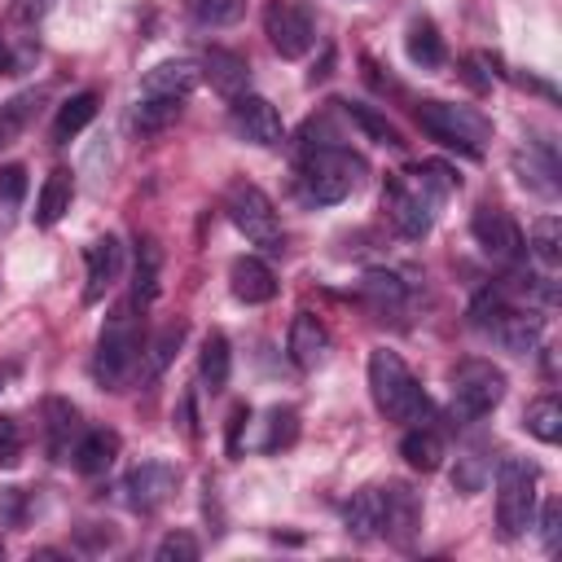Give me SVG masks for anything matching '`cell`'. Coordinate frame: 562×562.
Masks as SVG:
<instances>
[{
	"label": "cell",
	"instance_id": "45",
	"mask_svg": "<svg viewBox=\"0 0 562 562\" xmlns=\"http://www.w3.org/2000/svg\"><path fill=\"white\" fill-rule=\"evenodd\" d=\"M22 518H26V492L0 487V527H22Z\"/></svg>",
	"mask_w": 562,
	"mask_h": 562
},
{
	"label": "cell",
	"instance_id": "33",
	"mask_svg": "<svg viewBox=\"0 0 562 562\" xmlns=\"http://www.w3.org/2000/svg\"><path fill=\"white\" fill-rule=\"evenodd\" d=\"M180 110H184L180 97H140L136 110H132V127L145 132V136H149V132H162L167 123L180 119Z\"/></svg>",
	"mask_w": 562,
	"mask_h": 562
},
{
	"label": "cell",
	"instance_id": "47",
	"mask_svg": "<svg viewBox=\"0 0 562 562\" xmlns=\"http://www.w3.org/2000/svg\"><path fill=\"white\" fill-rule=\"evenodd\" d=\"M246 426H250V408L237 404V408L228 413V457H241V435H246Z\"/></svg>",
	"mask_w": 562,
	"mask_h": 562
},
{
	"label": "cell",
	"instance_id": "51",
	"mask_svg": "<svg viewBox=\"0 0 562 562\" xmlns=\"http://www.w3.org/2000/svg\"><path fill=\"white\" fill-rule=\"evenodd\" d=\"M9 378H13V369H9V364H0V391H4V382H9Z\"/></svg>",
	"mask_w": 562,
	"mask_h": 562
},
{
	"label": "cell",
	"instance_id": "4",
	"mask_svg": "<svg viewBox=\"0 0 562 562\" xmlns=\"http://www.w3.org/2000/svg\"><path fill=\"white\" fill-rule=\"evenodd\" d=\"M417 127H422L430 140L448 145V149H461L465 158H479L483 145L492 140V123H487L479 110L452 105V101H422V105H417Z\"/></svg>",
	"mask_w": 562,
	"mask_h": 562
},
{
	"label": "cell",
	"instance_id": "50",
	"mask_svg": "<svg viewBox=\"0 0 562 562\" xmlns=\"http://www.w3.org/2000/svg\"><path fill=\"white\" fill-rule=\"evenodd\" d=\"M4 66H9V44H4V35H0V75H4Z\"/></svg>",
	"mask_w": 562,
	"mask_h": 562
},
{
	"label": "cell",
	"instance_id": "19",
	"mask_svg": "<svg viewBox=\"0 0 562 562\" xmlns=\"http://www.w3.org/2000/svg\"><path fill=\"white\" fill-rule=\"evenodd\" d=\"M285 351H290V360H294L299 369H316V364L325 360V351H329V329H325L312 312H299V316L290 321Z\"/></svg>",
	"mask_w": 562,
	"mask_h": 562
},
{
	"label": "cell",
	"instance_id": "52",
	"mask_svg": "<svg viewBox=\"0 0 562 562\" xmlns=\"http://www.w3.org/2000/svg\"><path fill=\"white\" fill-rule=\"evenodd\" d=\"M0 558H4V544H0Z\"/></svg>",
	"mask_w": 562,
	"mask_h": 562
},
{
	"label": "cell",
	"instance_id": "3",
	"mask_svg": "<svg viewBox=\"0 0 562 562\" xmlns=\"http://www.w3.org/2000/svg\"><path fill=\"white\" fill-rule=\"evenodd\" d=\"M360 180H364V158L342 149L338 140L303 149V193L312 202H321V206L342 202L347 193L360 189Z\"/></svg>",
	"mask_w": 562,
	"mask_h": 562
},
{
	"label": "cell",
	"instance_id": "22",
	"mask_svg": "<svg viewBox=\"0 0 562 562\" xmlns=\"http://www.w3.org/2000/svg\"><path fill=\"white\" fill-rule=\"evenodd\" d=\"M114 457H119V435L105 430V426L83 430L79 443H75V452H70V461H75L79 474H105L114 465Z\"/></svg>",
	"mask_w": 562,
	"mask_h": 562
},
{
	"label": "cell",
	"instance_id": "1",
	"mask_svg": "<svg viewBox=\"0 0 562 562\" xmlns=\"http://www.w3.org/2000/svg\"><path fill=\"white\" fill-rule=\"evenodd\" d=\"M369 395H373L378 413L391 422H422L426 417V391L413 378V369L404 364V356L391 347L369 351Z\"/></svg>",
	"mask_w": 562,
	"mask_h": 562
},
{
	"label": "cell",
	"instance_id": "25",
	"mask_svg": "<svg viewBox=\"0 0 562 562\" xmlns=\"http://www.w3.org/2000/svg\"><path fill=\"white\" fill-rule=\"evenodd\" d=\"M198 378L211 395H220L233 378V351H228V338L224 334H206L202 338V351H198Z\"/></svg>",
	"mask_w": 562,
	"mask_h": 562
},
{
	"label": "cell",
	"instance_id": "8",
	"mask_svg": "<svg viewBox=\"0 0 562 562\" xmlns=\"http://www.w3.org/2000/svg\"><path fill=\"white\" fill-rule=\"evenodd\" d=\"M263 31L272 40V48L285 57V61H299L312 53L316 44V22H312V9L299 4V0H272L268 13H263Z\"/></svg>",
	"mask_w": 562,
	"mask_h": 562
},
{
	"label": "cell",
	"instance_id": "27",
	"mask_svg": "<svg viewBox=\"0 0 562 562\" xmlns=\"http://www.w3.org/2000/svg\"><path fill=\"white\" fill-rule=\"evenodd\" d=\"M400 457H404L413 470H422V474L439 470V465H443V439H439V430L413 426V430L400 439Z\"/></svg>",
	"mask_w": 562,
	"mask_h": 562
},
{
	"label": "cell",
	"instance_id": "24",
	"mask_svg": "<svg viewBox=\"0 0 562 562\" xmlns=\"http://www.w3.org/2000/svg\"><path fill=\"white\" fill-rule=\"evenodd\" d=\"M404 53H408V61L422 66V70H439L443 57H448L443 35L435 31L430 18H413V22H408V31H404Z\"/></svg>",
	"mask_w": 562,
	"mask_h": 562
},
{
	"label": "cell",
	"instance_id": "42",
	"mask_svg": "<svg viewBox=\"0 0 562 562\" xmlns=\"http://www.w3.org/2000/svg\"><path fill=\"white\" fill-rule=\"evenodd\" d=\"M509 307V299H505V290H483L474 303H470V321H474V329H492L496 321H501V312Z\"/></svg>",
	"mask_w": 562,
	"mask_h": 562
},
{
	"label": "cell",
	"instance_id": "26",
	"mask_svg": "<svg viewBox=\"0 0 562 562\" xmlns=\"http://www.w3.org/2000/svg\"><path fill=\"white\" fill-rule=\"evenodd\" d=\"M342 527H347V536H356V540H378V527H382V501H378V487H360V492H351V501L342 505Z\"/></svg>",
	"mask_w": 562,
	"mask_h": 562
},
{
	"label": "cell",
	"instance_id": "5",
	"mask_svg": "<svg viewBox=\"0 0 562 562\" xmlns=\"http://www.w3.org/2000/svg\"><path fill=\"white\" fill-rule=\"evenodd\" d=\"M536 483L540 470L522 457H501L496 465V527L505 540H518L536 518Z\"/></svg>",
	"mask_w": 562,
	"mask_h": 562
},
{
	"label": "cell",
	"instance_id": "7",
	"mask_svg": "<svg viewBox=\"0 0 562 562\" xmlns=\"http://www.w3.org/2000/svg\"><path fill=\"white\" fill-rule=\"evenodd\" d=\"M505 400V373L492 360H465L452 373V422H479Z\"/></svg>",
	"mask_w": 562,
	"mask_h": 562
},
{
	"label": "cell",
	"instance_id": "40",
	"mask_svg": "<svg viewBox=\"0 0 562 562\" xmlns=\"http://www.w3.org/2000/svg\"><path fill=\"white\" fill-rule=\"evenodd\" d=\"M487 474H492V461H487V457L474 448V452L457 457V470H452V487H457L461 496H474V492H483Z\"/></svg>",
	"mask_w": 562,
	"mask_h": 562
},
{
	"label": "cell",
	"instance_id": "41",
	"mask_svg": "<svg viewBox=\"0 0 562 562\" xmlns=\"http://www.w3.org/2000/svg\"><path fill=\"white\" fill-rule=\"evenodd\" d=\"M184 4H189L193 22H202V26H228L246 13V0H184Z\"/></svg>",
	"mask_w": 562,
	"mask_h": 562
},
{
	"label": "cell",
	"instance_id": "48",
	"mask_svg": "<svg viewBox=\"0 0 562 562\" xmlns=\"http://www.w3.org/2000/svg\"><path fill=\"white\" fill-rule=\"evenodd\" d=\"M53 4H57V0H18V4H13V18L31 26V22L48 18V13H53Z\"/></svg>",
	"mask_w": 562,
	"mask_h": 562
},
{
	"label": "cell",
	"instance_id": "34",
	"mask_svg": "<svg viewBox=\"0 0 562 562\" xmlns=\"http://www.w3.org/2000/svg\"><path fill=\"white\" fill-rule=\"evenodd\" d=\"M342 110H347V119H351V123H356V127H360L369 140H378V145H391V149H395V145H404L400 127H395V123H391L382 110H373V105H364V101H347Z\"/></svg>",
	"mask_w": 562,
	"mask_h": 562
},
{
	"label": "cell",
	"instance_id": "39",
	"mask_svg": "<svg viewBox=\"0 0 562 562\" xmlns=\"http://www.w3.org/2000/svg\"><path fill=\"white\" fill-rule=\"evenodd\" d=\"M184 334H189V325H184V321H171V325L149 342V382H154V378H162V369L176 360V351H180Z\"/></svg>",
	"mask_w": 562,
	"mask_h": 562
},
{
	"label": "cell",
	"instance_id": "46",
	"mask_svg": "<svg viewBox=\"0 0 562 562\" xmlns=\"http://www.w3.org/2000/svg\"><path fill=\"white\" fill-rule=\"evenodd\" d=\"M558 531H562V505L558 501H544V509H540V544L549 553L558 549Z\"/></svg>",
	"mask_w": 562,
	"mask_h": 562
},
{
	"label": "cell",
	"instance_id": "15",
	"mask_svg": "<svg viewBox=\"0 0 562 562\" xmlns=\"http://www.w3.org/2000/svg\"><path fill=\"white\" fill-rule=\"evenodd\" d=\"M83 263H88L83 303H101V299H105V290H110V285L119 281V272H123V246H119V237H114V233L97 237V241L83 250Z\"/></svg>",
	"mask_w": 562,
	"mask_h": 562
},
{
	"label": "cell",
	"instance_id": "12",
	"mask_svg": "<svg viewBox=\"0 0 562 562\" xmlns=\"http://www.w3.org/2000/svg\"><path fill=\"white\" fill-rule=\"evenodd\" d=\"M378 501H382V527H378V536H386L391 544L408 549L413 536H417V527H422V501H417V492L408 483H386V487H378Z\"/></svg>",
	"mask_w": 562,
	"mask_h": 562
},
{
	"label": "cell",
	"instance_id": "31",
	"mask_svg": "<svg viewBox=\"0 0 562 562\" xmlns=\"http://www.w3.org/2000/svg\"><path fill=\"white\" fill-rule=\"evenodd\" d=\"M158 268H162V255L154 246V237H140L136 241V272H132V303H154L158 294Z\"/></svg>",
	"mask_w": 562,
	"mask_h": 562
},
{
	"label": "cell",
	"instance_id": "13",
	"mask_svg": "<svg viewBox=\"0 0 562 562\" xmlns=\"http://www.w3.org/2000/svg\"><path fill=\"white\" fill-rule=\"evenodd\" d=\"M171 492H176V465H167V461H140V465L123 479V501H127V509H136V514L162 509V505L171 501Z\"/></svg>",
	"mask_w": 562,
	"mask_h": 562
},
{
	"label": "cell",
	"instance_id": "44",
	"mask_svg": "<svg viewBox=\"0 0 562 562\" xmlns=\"http://www.w3.org/2000/svg\"><path fill=\"white\" fill-rule=\"evenodd\" d=\"M198 553H202V544H198L189 531H171V536H162L158 549H154L158 562H193Z\"/></svg>",
	"mask_w": 562,
	"mask_h": 562
},
{
	"label": "cell",
	"instance_id": "10",
	"mask_svg": "<svg viewBox=\"0 0 562 562\" xmlns=\"http://www.w3.org/2000/svg\"><path fill=\"white\" fill-rule=\"evenodd\" d=\"M382 206H386L391 224H395L408 241H422V237L430 233V224H435V202H430L417 184H404L400 176H391V180L382 184Z\"/></svg>",
	"mask_w": 562,
	"mask_h": 562
},
{
	"label": "cell",
	"instance_id": "30",
	"mask_svg": "<svg viewBox=\"0 0 562 562\" xmlns=\"http://www.w3.org/2000/svg\"><path fill=\"white\" fill-rule=\"evenodd\" d=\"M92 119H97V92H75L70 101H61V110H57V119H53V140L66 145V140L79 136Z\"/></svg>",
	"mask_w": 562,
	"mask_h": 562
},
{
	"label": "cell",
	"instance_id": "37",
	"mask_svg": "<svg viewBox=\"0 0 562 562\" xmlns=\"http://www.w3.org/2000/svg\"><path fill=\"white\" fill-rule=\"evenodd\" d=\"M22 198H26V167L22 162L0 167V228H9L18 220Z\"/></svg>",
	"mask_w": 562,
	"mask_h": 562
},
{
	"label": "cell",
	"instance_id": "23",
	"mask_svg": "<svg viewBox=\"0 0 562 562\" xmlns=\"http://www.w3.org/2000/svg\"><path fill=\"white\" fill-rule=\"evenodd\" d=\"M70 198H75V176L66 167L48 171L44 184H40V198H35V224L40 228H53L70 211Z\"/></svg>",
	"mask_w": 562,
	"mask_h": 562
},
{
	"label": "cell",
	"instance_id": "21",
	"mask_svg": "<svg viewBox=\"0 0 562 562\" xmlns=\"http://www.w3.org/2000/svg\"><path fill=\"white\" fill-rule=\"evenodd\" d=\"M202 75L211 79V88L220 92V97H241L246 92V79H250V66H246V57L241 53H233V48H206V57H202Z\"/></svg>",
	"mask_w": 562,
	"mask_h": 562
},
{
	"label": "cell",
	"instance_id": "9",
	"mask_svg": "<svg viewBox=\"0 0 562 562\" xmlns=\"http://www.w3.org/2000/svg\"><path fill=\"white\" fill-rule=\"evenodd\" d=\"M470 233L483 246V255H492L496 263L518 268L527 259V237H522V228L514 224V215L505 206H479L474 220H470Z\"/></svg>",
	"mask_w": 562,
	"mask_h": 562
},
{
	"label": "cell",
	"instance_id": "28",
	"mask_svg": "<svg viewBox=\"0 0 562 562\" xmlns=\"http://www.w3.org/2000/svg\"><path fill=\"white\" fill-rule=\"evenodd\" d=\"M527 255H531L544 272H558V263H562V220H558V215H540V220L531 224Z\"/></svg>",
	"mask_w": 562,
	"mask_h": 562
},
{
	"label": "cell",
	"instance_id": "6",
	"mask_svg": "<svg viewBox=\"0 0 562 562\" xmlns=\"http://www.w3.org/2000/svg\"><path fill=\"white\" fill-rule=\"evenodd\" d=\"M224 211H228L233 228H237L250 246H259V250H268V255H281L285 233H281V220H277V211H272V202H268V193H263L259 184L237 180V184L228 189Z\"/></svg>",
	"mask_w": 562,
	"mask_h": 562
},
{
	"label": "cell",
	"instance_id": "49",
	"mask_svg": "<svg viewBox=\"0 0 562 562\" xmlns=\"http://www.w3.org/2000/svg\"><path fill=\"white\" fill-rule=\"evenodd\" d=\"M180 426H184L189 439L198 435V426H193V395H180Z\"/></svg>",
	"mask_w": 562,
	"mask_h": 562
},
{
	"label": "cell",
	"instance_id": "14",
	"mask_svg": "<svg viewBox=\"0 0 562 562\" xmlns=\"http://www.w3.org/2000/svg\"><path fill=\"white\" fill-rule=\"evenodd\" d=\"M83 435V422H79V408L61 395H48L44 400V448L53 461H70L75 443Z\"/></svg>",
	"mask_w": 562,
	"mask_h": 562
},
{
	"label": "cell",
	"instance_id": "11",
	"mask_svg": "<svg viewBox=\"0 0 562 562\" xmlns=\"http://www.w3.org/2000/svg\"><path fill=\"white\" fill-rule=\"evenodd\" d=\"M228 114H233L237 136L250 140V145H259V149H272V145L285 140V123H281L277 105H272L268 97H259V92H241V97H233V110H228Z\"/></svg>",
	"mask_w": 562,
	"mask_h": 562
},
{
	"label": "cell",
	"instance_id": "35",
	"mask_svg": "<svg viewBox=\"0 0 562 562\" xmlns=\"http://www.w3.org/2000/svg\"><path fill=\"white\" fill-rule=\"evenodd\" d=\"M35 110H40V92H18V97L0 101V149L13 145L26 132V123L35 119Z\"/></svg>",
	"mask_w": 562,
	"mask_h": 562
},
{
	"label": "cell",
	"instance_id": "2",
	"mask_svg": "<svg viewBox=\"0 0 562 562\" xmlns=\"http://www.w3.org/2000/svg\"><path fill=\"white\" fill-rule=\"evenodd\" d=\"M140 360V325H136V303H119L101 334H97V356H92V378L105 386V391H119L132 369Z\"/></svg>",
	"mask_w": 562,
	"mask_h": 562
},
{
	"label": "cell",
	"instance_id": "29",
	"mask_svg": "<svg viewBox=\"0 0 562 562\" xmlns=\"http://www.w3.org/2000/svg\"><path fill=\"white\" fill-rule=\"evenodd\" d=\"M360 294H364V303H369L378 316H391V312H400V307H404V281H400L395 272H382V268L364 272Z\"/></svg>",
	"mask_w": 562,
	"mask_h": 562
},
{
	"label": "cell",
	"instance_id": "20",
	"mask_svg": "<svg viewBox=\"0 0 562 562\" xmlns=\"http://www.w3.org/2000/svg\"><path fill=\"white\" fill-rule=\"evenodd\" d=\"M514 171L527 189H536L540 198H558V154L549 145H527L514 154Z\"/></svg>",
	"mask_w": 562,
	"mask_h": 562
},
{
	"label": "cell",
	"instance_id": "38",
	"mask_svg": "<svg viewBox=\"0 0 562 562\" xmlns=\"http://www.w3.org/2000/svg\"><path fill=\"white\" fill-rule=\"evenodd\" d=\"M408 176H413V184H417L435 206H439V202L461 184V180H457V171H452V167H443V162H417Z\"/></svg>",
	"mask_w": 562,
	"mask_h": 562
},
{
	"label": "cell",
	"instance_id": "16",
	"mask_svg": "<svg viewBox=\"0 0 562 562\" xmlns=\"http://www.w3.org/2000/svg\"><path fill=\"white\" fill-rule=\"evenodd\" d=\"M198 79H202V70L193 61L167 57V61H158V66H149L140 75V97H180L184 101L198 88Z\"/></svg>",
	"mask_w": 562,
	"mask_h": 562
},
{
	"label": "cell",
	"instance_id": "17",
	"mask_svg": "<svg viewBox=\"0 0 562 562\" xmlns=\"http://www.w3.org/2000/svg\"><path fill=\"white\" fill-rule=\"evenodd\" d=\"M540 334H544V321H540L536 312H522V307H505L501 321L487 329V338L501 342V347L514 351V356L536 351V347H540Z\"/></svg>",
	"mask_w": 562,
	"mask_h": 562
},
{
	"label": "cell",
	"instance_id": "32",
	"mask_svg": "<svg viewBox=\"0 0 562 562\" xmlns=\"http://www.w3.org/2000/svg\"><path fill=\"white\" fill-rule=\"evenodd\" d=\"M522 426H527V435H536L540 443H558V439H562V404H558V395L531 400L527 413H522Z\"/></svg>",
	"mask_w": 562,
	"mask_h": 562
},
{
	"label": "cell",
	"instance_id": "36",
	"mask_svg": "<svg viewBox=\"0 0 562 562\" xmlns=\"http://www.w3.org/2000/svg\"><path fill=\"white\" fill-rule=\"evenodd\" d=\"M294 435H299V413H294V408H281V404H277V408L263 413V439H259L263 452H281V448H290Z\"/></svg>",
	"mask_w": 562,
	"mask_h": 562
},
{
	"label": "cell",
	"instance_id": "43",
	"mask_svg": "<svg viewBox=\"0 0 562 562\" xmlns=\"http://www.w3.org/2000/svg\"><path fill=\"white\" fill-rule=\"evenodd\" d=\"M22 452H26V439H22L18 417L0 413V470H13L22 461Z\"/></svg>",
	"mask_w": 562,
	"mask_h": 562
},
{
	"label": "cell",
	"instance_id": "18",
	"mask_svg": "<svg viewBox=\"0 0 562 562\" xmlns=\"http://www.w3.org/2000/svg\"><path fill=\"white\" fill-rule=\"evenodd\" d=\"M228 290H233L237 303H268V299H277V277H272V268L263 259L241 255L228 268Z\"/></svg>",
	"mask_w": 562,
	"mask_h": 562
}]
</instances>
